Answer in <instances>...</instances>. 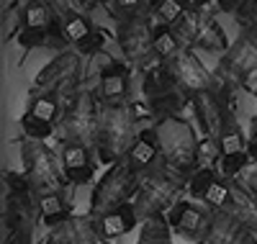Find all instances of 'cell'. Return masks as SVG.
I'll return each mask as SVG.
<instances>
[{"label": "cell", "mask_w": 257, "mask_h": 244, "mask_svg": "<svg viewBox=\"0 0 257 244\" xmlns=\"http://www.w3.org/2000/svg\"><path fill=\"white\" fill-rule=\"evenodd\" d=\"M157 139H160V152H162V165L183 177V180H190L193 172L198 170V137L196 129H193L183 116L175 118H165L155 124Z\"/></svg>", "instance_id": "1"}, {"label": "cell", "mask_w": 257, "mask_h": 244, "mask_svg": "<svg viewBox=\"0 0 257 244\" xmlns=\"http://www.w3.org/2000/svg\"><path fill=\"white\" fill-rule=\"evenodd\" d=\"M142 95H144L142 100L147 103L149 116L155 118V124L180 116L183 108L193 100L178 85V80L170 75L167 64L157 57L142 70Z\"/></svg>", "instance_id": "2"}, {"label": "cell", "mask_w": 257, "mask_h": 244, "mask_svg": "<svg viewBox=\"0 0 257 244\" xmlns=\"http://www.w3.org/2000/svg\"><path fill=\"white\" fill-rule=\"evenodd\" d=\"M137 118L132 116L128 105H105L100 110L98 137H95V157L103 165L123 162L132 152L139 131H134Z\"/></svg>", "instance_id": "3"}, {"label": "cell", "mask_w": 257, "mask_h": 244, "mask_svg": "<svg viewBox=\"0 0 257 244\" xmlns=\"http://www.w3.org/2000/svg\"><path fill=\"white\" fill-rule=\"evenodd\" d=\"M18 41L24 49H57L59 54L70 49L62 21L47 0L21 6V31Z\"/></svg>", "instance_id": "4"}, {"label": "cell", "mask_w": 257, "mask_h": 244, "mask_svg": "<svg viewBox=\"0 0 257 244\" xmlns=\"http://www.w3.org/2000/svg\"><path fill=\"white\" fill-rule=\"evenodd\" d=\"M100 100L95 90H77L70 103L62 108V121H59V142L62 144H85L95 149V137H98V124H100Z\"/></svg>", "instance_id": "5"}, {"label": "cell", "mask_w": 257, "mask_h": 244, "mask_svg": "<svg viewBox=\"0 0 257 244\" xmlns=\"http://www.w3.org/2000/svg\"><path fill=\"white\" fill-rule=\"evenodd\" d=\"M21 160H24V175L29 177L36 195L67 190L70 180L64 177L62 162L44 142L24 137V142H21Z\"/></svg>", "instance_id": "6"}, {"label": "cell", "mask_w": 257, "mask_h": 244, "mask_svg": "<svg viewBox=\"0 0 257 244\" xmlns=\"http://www.w3.org/2000/svg\"><path fill=\"white\" fill-rule=\"evenodd\" d=\"M183 185H188V180L173 175L165 165L157 167L155 172L144 175L139 183V193L134 198V208L139 213V221L155 218V216H167L173 211V206L178 203Z\"/></svg>", "instance_id": "7"}, {"label": "cell", "mask_w": 257, "mask_h": 244, "mask_svg": "<svg viewBox=\"0 0 257 244\" xmlns=\"http://www.w3.org/2000/svg\"><path fill=\"white\" fill-rule=\"evenodd\" d=\"M142 177L128 167L126 162H116L105 170V175L95 183L93 195H90V216L100 218L103 213L116 211L126 203H132V198L139 193Z\"/></svg>", "instance_id": "8"}, {"label": "cell", "mask_w": 257, "mask_h": 244, "mask_svg": "<svg viewBox=\"0 0 257 244\" xmlns=\"http://www.w3.org/2000/svg\"><path fill=\"white\" fill-rule=\"evenodd\" d=\"M80 62L82 54L77 49H67L57 54L47 67H41V72L36 75L34 85H31V95H44V93H57L62 98V108L64 103H70L75 98V82L80 77Z\"/></svg>", "instance_id": "9"}, {"label": "cell", "mask_w": 257, "mask_h": 244, "mask_svg": "<svg viewBox=\"0 0 257 244\" xmlns=\"http://www.w3.org/2000/svg\"><path fill=\"white\" fill-rule=\"evenodd\" d=\"M152 36H155V29L149 26V18L142 16V13L118 21V26H116V41H118V47H121V54H123L126 64L132 70H139L142 72L147 64L155 59Z\"/></svg>", "instance_id": "10"}, {"label": "cell", "mask_w": 257, "mask_h": 244, "mask_svg": "<svg viewBox=\"0 0 257 244\" xmlns=\"http://www.w3.org/2000/svg\"><path fill=\"white\" fill-rule=\"evenodd\" d=\"M165 64H167L170 75L178 80V85L190 98L213 87V75L203 67V62L196 57V52H193L190 47H183L173 59H167Z\"/></svg>", "instance_id": "11"}, {"label": "cell", "mask_w": 257, "mask_h": 244, "mask_svg": "<svg viewBox=\"0 0 257 244\" xmlns=\"http://www.w3.org/2000/svg\"><path fill=\"white\" fill-rule=\"evenodd\" d=\"M167 221L175 234L185 236L193 244H206L208 226H211V208L190 203V201H178L173 211L167 213Z\"/></svg>", "instance_id": "12"}, {"label": "cell", "mask_w": 257, "mask_h": 244, "mask_svg": "<svg viewBox=\"0 0 257 244\" xmlns=\"http://www.w3.org/2000/svg\"><path fill=\"white\" fill-rule=\"evenodd\" d=\"M257 67V29L254 31H242V36L229 47V52L221 57L216 75L231 80V82H242V77Z\"/></svg>", "instance_id": "13"}, {"label": "cell", "mask_w": 257, "mask_h": 244, "mask_svg": "<svg viewBox=\"0 0 257 244\" xmlns=\"http://www.w3.org/2000/svg\"><path fill=\"white\" fill-rule=\"evenodd\" d=\"M188 193L193 201H201L211 211H224L229 206V195H231V183L221 180L213 167H201L193 172L188 180Z\"/></svg>", "instance_id": "14"}, {"label": "cell", "mask_w": 257, "mask_h": 244, "mask_svg": "<svg viewBox=\"0 0 257 244\" xmlns=\"http://www.w3.org/2000/svg\"><path fill=\"white\" fill-rule=\"evenodd\" d=\"M128 75H132V67L123 62H105L100 72H98V100L100 105H128Z\"/></svg>", "instance_id": "15"}, {"label": "cell", "mask_w": 257, "mask_h": 244, "mask_svg": "<svg viewBox=\"0 0 257 244\" xmlns=\"http://www.w3.org/2000/svg\"><path fill=\"white\" fill-rule=\"evenodd\" d=\"M98 226L93 216H70L47 231V244H98Z\"/></svg>", "instance_id": "16"}, {"label": "cell", "mask_w": 257, "mask_h": 244, "mask_svg": "<svg viewBox=\"0 0 257 244\" xmlns=\"http://www.w3.org/2000/svg\"><path fill=\"white\" fill-rule=\"evenodd\" d=\"M128 167H132L139 177L155 172L157 167H162V152H160V139H157V131L152 129H142L139 137L128 152V157L123 160Z\"/></svg>", "instance_id": "17"}, {"label": "cell", "mask_w": 257, "mask_h": 244, "mask_svg": "<svg viewBox=\"0 0 257 244\" xmlns=\"http://www.w3.org/2000/svg\"><path fill=\"white\" fill-rule=\"evenodd\" d=\"M59 162H62L64 177L70 180V185H85V183H90L93 175H95L90 147H85V144H75V142L62 144Z\"/></svg>", "instance_id": "18"}, {"label": "cell", "mask_w": 257, "mask_h": 244, "mask_svg": "<svg viewBox=\"0 0 257 244\" xmlns=\"http://www.w3.org/2000/svg\"><path fill=\"white\" fill-rule=\"evenodd\" d=\"M137 224H139V213H137L134 203H126V206H121L116 211H108V213H103L100 218H95L100 239H118V236L128 234Z\"/></svg>", "instance_id": "19"}, {"label": "cell", "mask_w": 257, "mask_h": 244, "mask_svg": "<svg viewBox=\"0 0 257 244\" xmlns=\"http://www.w3.org/2000/svg\"><path fill=\"white\" fill-rule=\"evenodd\" d=\"M229 211L234 218L244 224L247 229H252L257 234V195L242 185V183H231V195H229V206L224 208Z\"/></svg>", "instance_id": "20"}, {"label": "cell", "mask_w": 257, "mask_h": 244, "mask_svg": "<svg viewBox=\"0 0 257 244\" xmlns=\"http://www.w3.org/2000/svg\"><path fill=\"white\" fill-rule=\"evenodd\" d=\"M31 105L24 116L34 118V121H41L52 126L54 131L59 129V121H62V98L57 93H44V95H31Z\"/></svg>", "instance_id": "21"}, {"label": "cell", "mask_w": 257, "mask_h": 244, "mask_svg": "<svg viewBox=\"0 0 257 244\" xmlns=\"http://www.w3.org/2000/svg\"><path fill=\"white\" fill-rule=\"evenodd\" d=\"M36 206H39V218L44 221L49 229H54L57 224H62L64 218L72 216L64 193H44V195H39Z\"/></svg>", "instance_id": "22"}, {"label": "cell", "mask_w": 257, "mask_h": 244, "mask_svg": "<svg viewBox=\"0 0 257 244\" xmlns=\"http://www.w3.org/2000/svg\"><path fill=\"white\" fill-rule=\"evenodd\" d=\"M242 226L244 224H239L229 211H211V226H208L206 244H234Z\"/></svg>", "instance_id": "23"}, {"label": "cell", "mask_w": 257, "mask_h": 244, "mask_svg": "<svg viewBox=\"0 0 257 244\" xmlns=\"http://www.w3.org/2000/svg\"><path fill=\"white\" fill-rule=\"evenodd\" d=\"M216 142H219L221 160L247 152V144H249V139L244 137L242 126L237 124V118H229V121L224 124V129H221V134H219V139H216Z\"/></svg>", "instance_id": "24"}, {"label": "cell", "mask_w": 257, "mask_h": 244, "mask_svg": "<svg viewBox=\"0 0 257 244\" xmlns=\"http://www.w3.org/2000/svg\"><path fill=\"white\" fill-rule=\"evenodd\" d=\"M59 21H62L64 36H67L72 49H80L95 31V26L88 21V16H80V13H64V16H59Z\"/></svg>", "instance_id": "25"}, {"label": "cell", "mask_w": 257, "mask_h": 244, "mask_svg": "<svg viewBox=\"0 0 257 244\" xmlns=\"http://www.w3.org/2000/svg\"><path fill=\"white\" fill-rule=\"evenodd\" d=\"M137 244H173V226H170L167 216H155L142 221Z\"/></svg>", "instance_id": "26"}, {"label": "cell", "mask_w": 257, "mask_h": 244, "mask_svg": "<svg viewBox=\"0 0 257 244\" xmlns=\"http://www.w3.org/2000/svg\"><path fill=\"white\" fill-rule=\"evenodd\" d=\"M180 49H183V47H180L178 31L160 24V26L155 29V36H152V52H155V57L162 59V62H167V59H173Z\"/></svg>", "instance_id": "27"}, {"label": "cell", "mask_w": 257, "mask_h": 244, "mask_svg": "<svg viewBox=\"0 0 257 244\" xmlns=\"http://www.w3.org/2000/svg\"><path fill=\"white\" fill-rule=\"evenodd\" d=\"M196 49H203V52H216V54H226L229 52V39H226V31H224V26L219 24L216 18L211 21V24L203 29V34L198 36V41L193 44Z\"/></svg>", "instance_id": "28"}, {"label": "cell", "mask_w": 257, "mask_h": 244, "mask_svg": "<svg viewBox=\"0 0 257 244\" xmlns=\"http://www.w3.org/2000/svg\"><path fill=\"white\" fill-rule=\"evenodd\" d=\"M213 21V13L211 11H201V13H185V18L180 21V26L175 29L178 36L188 44V47L193 49V44L198 41V36L203 34V29Z\"/></svg>", "instance_id": "29"}, {"label": "cell", "mask_w": 257, "mask_h": 244, "mask_svg": "<svg viewBox=\"0 0 257 244\" xmlns=\"http://www.w3.org/2000/svg\"><path fill=\"white\" fill-rule=\"evenodd\" d=\"M155 16L160 18L162 26H170V29H178L180 21L185 18V8L180 0H162V3L155 8Z\"/></svg>", "instance_id": "30"}, {"label": "cell", "mask_w": 257, "mask_h": 244, "mask_svg": "<svg viewBox=\"0 0 257 244\" xmlns=\"http://www.w3.org/2000/svg\"><path fill=\"white\" fill-rule=\"evenodd\" d=\"M47 3L54 8L57 16H64V13H80V16H88L95 6L90 0H47Z\"/></svg>", "instance_id": "31"}, {"label": "cell", "mask_w": 257, "mask_h": 244, "mask_svg": "<svg viewBox=\"0 0 257 244\" xmlns=\"http://www.w3.org/2000/svg\"><path fill=\"white\" fill-rule=\"evenodd\" d=\"M234 21L242 31H254L257 29V0H244L242 8L234 13Z\"/></svg>", "instance_id": "32"}, {"label": "cell", "mask_w": 257, "mask_h": 244, "mask_svg": "<svg viewBox=\"0 0 257 244\" xmlns=\"http://www.w3.org/2000/svg\"><path fill=\"white\" fill-rule=\"evenodd\" d=\"M213 160H221L219 142L211 139V137H201V142H198V170L201 167H211Z\"/></svg>", "instance_id": "33"}, {"label": "cell", "mask_w": 257, "mask_h": 244, "mask_svg": "<svg viewBox=\"0 0 257 244\" xmlns=\"http://www.w3.org/2000/svg\"><path fill=\"white\" fill-rule=\"evenodd\" d=\"M3 224L11 226V239L3 241V244H34L36 224H11V221H3Z\"/></svg>", "instance_id": "34"}, {"label": "cell", "mask_w": 257, "mask_h": 244, "mask_svg": "<svg viewBox=\"0 0 257 244\" xmlns=\"http://www.w3.org/2000/svg\"><path fill=\"white\" fill-rule=\"evenodd\" d=\"M247 162H252L247 152H242V154H234V157L221 160V172H224V177H229V180H231V177H237V175L247 167Z\"/></svg>", "instance_id": "35"}, {"label": "cell", "mask_w": 257, "mask_h": 244, "mask_svg": "<svg viewBox=\"0 0 257 244\" xmlns=\"http://www.w3.org/2000/svg\"><path fill=\"white\" fill-rule=\"evenodd\" d=\"M139 8H142V0H113L111 13H113L118 21H123V18L137 16V13H139Z\"/></svg>", "instance_id": "36"}, {"label": "cell", "mask_w": 257, "mask_h": 244, "mask_svg": "<svg viewBox=\"0 0 257 244\" xmlns=\"http://www.w3.org/2000/svg\"><path fill=\"white\" fill-rule=\"evenodd\" d=\"M105 39H108V34H105L103 29H98V26H95L93 36H90L88 41H85V44H82V47H80L77 52H80L82 57H88V54H98V52L103 49V44H105Z\"/></svg>", "instance_id": "37"}, {"label": "cell", "mask_w": 257, "mask_h": 244, "mask_svg": "<svg viewBox=\"0 0 257 244\" xmlns=\"http://www.w3.org/2000/svg\"><path fill=\"white\" fill-rule=\"evenodd\" d=\"M185 13H201V11H208L211 0H180Z\"/></svg>", "instance_id": "38"}, {"label": "cell", "mask_w": 257, "mask_h": 244, "mask_svg": "<svg viewBox=\"0 0 257 244\" xmlns=\"http://www.w3.org/2000/svg\"><path fill=\"white\" fill-rule=\"evenodd\" d=\"M242 3H244V0H216V8L221 11V13H237L239 8H242Z\"/></svg>", "instance_id": "39"}, {"label": "cell", "mask_w": 257, "mask_h": 244, "mask_svg": "<svg viewBox=\"0 0 257 244\" xmlns=\"http://www.w3.org/2000/svg\"><path fill=\"white\" fill-rule=\"evenodd\" d=\"M239 85L244 87L247 93H257V67H254V70H249V72L242 77V82H239Z\"/></svg>", "instance_id": "40"}, {"label": "cell", "mask_w": 257, "mask_h": 244, "mask_svg": "<svg viewBox=\"0 0 257 244\" xmlns=\"http://www.w3.org/2000/svg\"><path fill=\"white\" fill-rule=\"evenodd\" d=\"M244 185H247V188H249V190L257 195V167H254V170H252V172L244 177Z\"/></svg>", "instance_id": "41"}, {"label": "cell", "mask_w": 257, "mask_h": 244, "mask_svg": "<svg viewBox=\"0 0 257 244\" xmlns=\"http://www.w3.org/2000/svg\"><path fill=\"white\" fill-rule=\"evenodd\" d=\"M247 154H249V160L257 165V142H252V139H249V144H247Z\"/></svg>", "instance_id": "42"}, {"label": "cell", "mask_w": 257, "mask_h": 244, "mask_svg": "<svg viewBox=\"0 0 257 244\" xmlns=\"http://www.w3.org/2000/svg\"><path fill=\"white\" fill-rule=\"evenodd\" d=\"M249 139H252V142H257V116L252 118V134H249Z\"/></svg>", "instance_id": "43"}, {"label": "cell", "mask_w": 257, "mask_h": 244, "mask_svg": "<svg viewBox=\"0 0 257 244\" xmlns=\"http://www.w3.org/2000/svg\"><path fill=\"white\" fill-rule=\"evenodd\" d=\"M160 3H162V0H147V6H149V8H152V11H155V8H157Z\"/></svg>", "instance_id": "44"}, {"label": "cell", "mask_w": 257, "mask_h": 244, "mask_svg": "<svg viewBox=\"0 0 257 244\" xmlns=\"http://www.w3.org/2000/svg\"><path fill=\"white\" fill-rule=\"evenodd\" d=\"M18 3H21V6H26V3H34V0H18Z\"/></svg>", "instance_id": "45"}]
</instances>
